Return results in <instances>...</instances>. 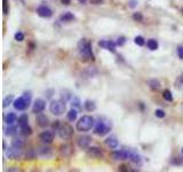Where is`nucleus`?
<instances>
[{
    "instance_id": "nucleus-41",
    "label": "nucleus",
    "mask_w": 183,
    "mask_h": 172,
    "mask_svg": "<svg viewBox=\"0 0 183 172\" xmlns=\"http://www.w3.org/2000/svg\"><path fill=\"white\" fill-rule=\"evenodd\" d=\"M177 55H179V57L181 60H183V46H179L177 47Z\"/></svg>"
},
{
    "instance_id": "nucleus-2",
    "label": "nucleus",
    "mask_w": 183,
    "mask_h": 172,
    "mask_svg": "<svg viewBox=\"0 0 183 172\" xmlns=\"http://www.w3.org/2000/svg\"><path fill=\"white\" fill-rule=\"evenodd\" d=\"M112 124L109 119H105L104 117H100L97 119V122L95 123V126H94V133L100 137H104L106 134L111 131Z\"/></svg>"
},
{
    "instance_id": "nucleus-14",
    "label": "nucleus",
    "mask_w": 183,
    "mask_h": 172,
    "mask_svg": "<svg viewBox=\"0 0 183 172\" xmlns=\"http://www.w3.org/2000/svg\"><path fill=\"white\" fill-rule=\"evenodd\" d=\"M39 139L41 140V142L45 143V145L52 143L53 140H54V133L51 132V131H44L42 133H40Z\"/></svg>"
},
{
    "instance_id": "nucleus-21",
    "label": "nucleus",
    "mask_w": 183,
    "mask_h": 172,
    "mask_svg": "<svg viewBox=\"0 0 183 172\" xmlns=\"http://www.w3.org/2000/svg\"><path fill=\"white\" fill-rule=\"evenodd\" d=\"M77 117H78V110L76 108H72L71 110H69L68 114H66V118H68V121H70V122H74L77 119Z\"/></svg>"
},
{
    "instance_id": "nucleus-39",
    "label": "nucleus",
    "mask_w": 183,
    "mask_h": 172,
    "mask_svg": "<svg viewBox=\"0 0 183 172\" xmlns=\"http://www.w3.org/2000/svg\"><path fill=\"white\" fill-rule=\"evenodd\" d=\"M133 20L137 21V22H142L143 21V15L140 13V12H136V13L133 14Z\"/></svg>"
},
{
    "instance_id": "nucleus-16",
    "label": "nucleus",
    "mask_w": 183,
    "mask_h": 172,
    "mask_svg": "<svg viewBox=\"0 0 183 172\" xmlns=\"http://www.w3.org/2000/svg\"><path fill=\"white\" fill-rule=\"evenodd\" d=\"M37 154L39 155L40 157H44V158H48L53 155V150L52 148L47 146H41L37 149Z\"/></svg>"
},
{
    "instance_id": "nucleus-47",
    "label": "nucleus",
    "mask_w": 183,
    "mask_h": 172,
    "mask_svg": "<svg viewBox=\"0 0 183 172\" xmlns=\"http://www.w3.org/2000/svg\"><path fill=\"white\" fill-rule=\"evenodd\" d=\"M79 2H81V4H83V2H86V1H87V0H78Z\"/></svg>"
},
{
    "instance_id": "nucleus-25",
    "label": "nucleus",
    "mask_w": 183,
    "mask_h": 172,
    "mask_svg": "<svg viewBox=\"0 0 183 172\" xmlns=\"http://www.w3.org/2000/svg\"><path fill=\"white\" fill-rule=\"evenodd\" d=\"M81 75H83V77L91 78V77H94L95 75H97V70H96L95 68H88V69H86Z\"/></svg>"
},
{
    "instance_id": "nucleus-35",
    "label": "nucleus",
    "mask_w": 183,
    "mask_h": 172,
    "mask_svg": "<svg viewBox=\"0 0 183 172\" xmlns=\"http://www.w3.org/2000/svg\"><path fill=\"white\" fill-rule=\"evenodd\" d=\"M14 102V95H7L5 99H4V108H6V107H8L10 103H13Z\"/></svg>"
},
{
    "instance_id": "nucleus-24",
    "label": "nucleus",
    "mask_w": 183,
    "mask_h": 172,
    "mask_svg": "<svg viewBox=\"0 0 183 172\" xmlns=\"http://www.w3.org/2000/svg\"><path fill=\"white\" fill-rule=\"evenodd\" d=\"M129 159L133 163H135V164H141V162H142L141 156L136 152H133V150H131V153H129Z\"/></svg>"
},
{
    "instance_id": "nucleus-36",
    "label": "nucleus",
    "mask_w": 183,
    "mask_h": 172,
    "mask_svg": "<svg viewBox=\"0 0 183 172\" xmlns=\"http://www.w3.org/2000/svg\"><path fill=\"white\" fill-rule=\"evenodd\" d=\"M134 43L137 45V46H143L145 44V39L142 37V36H136L134 38Z\"/></svg>"
},
{
    "instance_id": "nucleus-45",
    "label": "nucleus",
    "mask_w": 183,
    "mask_h": 172,
    "mask_svg": "<svg viewBox=\"0 0 183 172\" xmlns=\"http://www.w3.org/2000/svg\"><path fill=\"white\" fill-rule=\"evenodd\" d=\"M61 2H62L63 5H70L71 0H61Z\"/></svg>"
},
{
    "instance_id": "nucleus-29",
    "label": "nucleus",
    "mask_w": 183,
    "mask_h": 172,
    "mask_svg": "<svg viewBox=\"0 0 183 172\" xmlns=\"http://www.w3.org/2000/svg\"><path fill=\"white\" fill-rule=\"evenodd\" d=\"M174 86H175V89H179V91H183V75H180V76L175 79Z\"/></svg>"
},
{
    "instance_id": "nucleus-10",
    "label": "nucleus",
    "mask_w": 183,
    "mask_h": 172,
    "mask_svg": "<svg viewBox=\"0 0 183 172\" xmlns=\"http://www.w3.org/2000/svg\"><path fill=\"white\" fill-rule=\"evenodd\" d=\"M129 153L131 150H115L111 153V157L116 161H125V159H129Z\"/></svg>"
},
{
    "instance_id": "nucleus-38",
    "label": "nucleus",
    "mask_w": 183,
    "mask_h": 172,
    "mask_svg": "<svg viewBox=\"0 0 183 172\" xmlns=\"http://www.w3.org/2000/svg\"><path fill=\"white\" fill-rule=\"evenodd\" d=\"M14 38H15V40H16V41H23V40H24V33H23V32H21V31L16 32V33H15V36H14Z\"/></svg>"
},
{
    "instance_id": "nucleus-6",
    "label": "nucleus",
    "mask_w": 183,
    "mask_h": 172,
    "mask_svg": "<svg viewBox=\"0 0 183 172\" xmlns=\"http://www.w3.org/2000/svg\"><path fill=\"white\" fill-rule=\"evenodd\" d=\"M6 155L9 159H19L23 156V152H22V148L10 146V148L6 149Z\"/></svg>"
},
{
    "instance_id": "nucleus-18",
    "label": "nucleus",
    "mask_w": 183,
    "mask_h": 172,
    "mask_svg": "<svg viewBox=\"0 0 183 172\" xmlns=\"http://www.w3.org/2000/svg\"><path fill=\"white\" fill-rule=\"evenodd\" d=\"M17 119H19V117L16 116L15 113H8L5 116V123L7 125H14L15 123H17Z\"/></svg>"
},
{
    "instance_id": "nucleus-48",
    "label": "nucleus",
    "mask_w": 183,
    "mask_h": 172,
    "mask_svg": "<svg viewBox=\"0 0 183 172\" xmlns=\"http://www.w3.org/2000/svg\"><path fill=\"white\" fill-rule=\"evenodd\" d=\"M181 12H182V15H183V8H182V9H181Z\"/></svg>"
},
{
    "instance_id": "nucleus-40",
    "label": "nucleus",
    "mask_w": 183,
    "mask_h": 172,
    "mask_svg": "<svg viewBox=\"0 0 183 172\" xmlns=\"http://www.w3.org/2000/svg\"><path fill=\"white\" fill-rule=\"evenodd\" d=\"M116 43H117L118 46H123V45L126 43V38H125V37H119V38H117V41H116Z\"/></svg>"
},
{
    "instance_id": "nucleus-43",
    "label": "nucleus",
    "mask_w": 183,
    "mask_h": 172,
    "mask_svg": "<svg viewBox=\"0 0 183 172\" xmlns=\"http://www.w3.org/2000/svg\"><path fill=\"white\" fill-rule=\"evenodd\" d=\"M136 5H137L136 0H131V1H129V7H131V8H134Z\"/></svg>"
},
{
    "instance_id": "nucleus-4",
    "label": "nucleus",
    "mask_w": 183,
    "mask_h": 172,
    "mask_svg": "<svg viewBox=\"0 0 183 172\" xmlns=\"http://www.w3.org/2000/svg\"><path fill=\"white\" fill-rule=\"evenodd\" d=\"M49 110L55 116H62L66 110L65 101H63L62 99L61 100H52L49 103Z\"/></svg>"
},
{
    "instance_id": "nucleus-30",
    "label": "nucleus",
    "mask_w": 183,
    "mask_h": 172,
    "mask_svg": "<svg viewBox=\"0 0 183 172\" xmlns=\"http://www.w3.org/2000/svg\"><path fill=\"white\" fill-rule=\"evenodd\" d=\"M24 140L22 138H14L12 140V146L14 147H19V148H23L24 147Z\"/></svg>"
},
{
    "instance_id": "nucleus-28",
    "label": "nucleus",
    "mask_w": 183,
    "mask_h": 172,
    "mask_svg": "<svg viewBox=\"0 0 183 172\" xmlns=\"http://www.w3.org/2000/svg\"><path fill=\"white\" fill-rule=\"evenodd\" d=\"M147 47L150 51H156V50H158V41L156 39H149L147 41Z\"/></svg>"
},
{
    "instance_id": "nucleus-8",
    "label": "nucleus",
    "mask_w": 183,
    "mask_h": 172,
    "mask_svg": "<svg viewBox=\"0 0 183 172\" xmlns=\"http://www.w3.org/2000/svg\"><path fill=\"white\" fill-rule=\"evenodd\" d=\"M36 12L42 19H51L53 16V11L48 6H46V5H40V6H38Z\"/></svg>"
},
{
    "instance_id": "nucleus-20",
    "label": "nucleus",
    "mask_w": 183,
    "mask_h": 172,
    "mask_svg": "<svg viewBox=\"0 0 183 172\" xmlns=\"http://www.w3.org/2000/svg\"><path fill=\"white\" fill-rule=\"evenodd\" d=\"M148 85H149V87H150L152 91H158V89H160V86H161L160 82H159L158 79H156V78L149 79V80H148Z\"/></svg>"
},
{
    "instance_id": "nucleus-34",
    "label": "nucleus",
    "mask_w": 183,
    "mask_h": 172,
    "mask_svg": "<svg viewBox=\"0 0 183 172\" xmlns=\"http://www.w3.org/2000/svg\"><path fill=\"white\" fill-rule=\"evenodd\" d=\"M71 106H72V108H77V109H80V108H81V104H80V100H79L77 96H73V99L71 100Z\"/></svg>"
},
{
    "instance_id": "nucleus-5",
    "label": "nucleus",
    "mask_w": 183,
    "mask_h": 172,
    "mask_svg": "<svg viewBox=\"0 0 183 172\" xmlns=\"http://www.w3.org/2000/svg\"><path fill=\"white\" fill-rule=\"evenodd\" d=\"M57 133H59V137L62 140L69 141L71 140L72 137H73V128L66 123L65 124H61L59 130H57Z\"/></svg>"
},
{
    "instance_id": "nucleus-15",
    "label": "nucleus",
    "mask_w": 183,
    "mask_h": 172,
    "mask_svg": "<svg viewBox=\"0 0 183 172\" xmlns=\"http://www.w3.org/2000/svg\"><path fill=\"white\" fill-rule=\"evenodd\" d=\"M92 141V138L88 137V135H80L77 138V145H78L80 148H88L89 147V143Z\"/></svg>"
},
{
    "instance_id": "nucleus-31",
    "label": "nucleus",
    "mask_w": 183,
    "mask_h": 172,
    "mask_svg": "<svg viewBox=\"0 0 183 172\" xmlns=\"http://www.w3.org/2000/svg\"><path fill=\"white\" fill-rule=\"evenodd\" d=\"M20 128H21V134L24 135V137H29V135L32 134V128H30L29 125H25V126Z\"/></svg>"
},
{
    "instance_id": "nucleus-22",
    "label": "nucleus",
    "mask_w": 183,
    "mask_h": 172,
    "mask_svg": "<svg viewBox=\"0 0 183 172\" xmlns=\"http://www.w3.org/2000/svg\"><path fill=\"white\" fill-rule=\"evenodd\" d=\"M17 124H19L20 128H23V126H25V125H29V116L26 114L21 115L20 117H19V119H17Z\"/></svg>"
},
{
    "instance_id": "nucleus-19",
    "label": "nucleus",
    "mask_w": 183,
    "mask_h": 172,
    "mask_svg": "<svg viewBox=\"0 0 183 172\" xmlns=\"http://www.w3.org/2000/svg\"><path fill=\"white\" fill-rule=\"evenodd\" d=\"M105 145L109 147V148H111V149H116L119 146V142H118V140L115 137H110V138H108L105 140Z\"/></svg>"
},
{
    "instance_id": "nucleus-1",
    "label": "nucleus",
    "mask_w": 183,
    "mask_h": 172,
    "mask_svg": "<svg viewBox=\"0 0 183 172\" xmlns=\"http://www.w3.org/2000/svg\"><path fill=\"white\" fill-rule=\"evenodd\" d=\"M77 47H78L79 55L84 61H94V53L92 50V44L87 39H80Z\"/></svg>"
},
{
    "instance_id": "nucleus-17",
    "label": "nucleus",
    "mask_w": 183,
    "mask_h": 172,
    "mask_svg": "<svg viewBox=\"0 0 183 172\" xmlns=\"http://www.w3.org/2000/svg\"><path fill=\"white\" fill-rule=\"evenodd\" d=\"M36 122H37L38 126H40V128H46V126H48V125H49L48 117H47L45 114H42V113H39V114H37V118H36Z\"/></svg>"
},
{
    "instance_id": "nucleus-46",
    "label": "nucleus",
    "mask_w": 183,
    "mask_h": 172,
    "mask_svg": "<svg viewBox=\"0 0 183 172\" xmlns=\"http://www.w3.org/2000/svg\"><path fill=\"white\" fill-rule=\"evenodd\" d=\"M8 171H20L19 169H8Z\"/></svg>"
},
{
    "instance_id": "nucleus-23",
    "label": "nucleus",
    "mask_w": 183,
    "mask_h": 172,
    "mask_svg": "<svg viewBox=\"0 0 183 172\" xmlns=\"http://www.w3.org/2000/svg\"><path fill=\"white\" fill-rule=\"evenodd\" d=\"M73 20H74V15L70 12H65L60 16V21H62V22H71Z\"/></svg>"
},
{
    "instance_id": "nucleus-13",
    "label": "nucleus",
    "mask_w": 183,
    "mask_h": 172,
    "mask_svg": "<svg viewBox=\"0 0 183 172\" xmlns=\"http://www.w3.org/2000/svg\"><path fill=\"white\" fill-rule=\"evenodd\" d=\"M60 154L64 157H70L73 154V147L70 143H62L60 146Z\"/></svg>"
},
{
    "instance_id": "nucleus-44",
    "label": "nucleus",
    "mask_w": 183,
    "mask_h": 172,
    "mask_svg": "<svg viewBox=\"0 0 183 172\" xmlns=\"http://www.w3.org/2000/svg\"><path fill=\"white\" fill-rule=\"evenodd\" d=\"M53 92H54V89H49V91H47V92H46V94H47V98H48V99H51V98H52L53 94H51V93H53Z\"/></svg>"
},
{
    "instance_id": "nucleus-12",
    "label": "nucleus",
    "mask_w": 183,
    "mask_h": 172,
    "mask_svg": "<svg viewBox=\"0 0 183 172\" xmlns=\"http://www.w3.org/2000/svg\"><path fill=\"white\" fill-rule=\"evenodd\" d=\"M46 108V101L42 100V99H37L32 106V113L34 114H39V113H42Z\"/></svg>"
},
{
    "instance_id": "nucleus-37",
    "label": "nucleus",
    "mask_w": 183,
    "mask_h": 172,
    "mask_svg": "<svg viewBox=\"0 0 183 172\" xmlns=\"http://www.w3.org/2000/svg\"><path fill=\"white\" fill-rule=\"evenodd\" d=\"M155 116H156L157 118H164V117L166 116V113L164 111L163 109H156V111H155Z\"/></svg>"
},
{
    "instance_id": "nucleus-33",
    "label": "nucleus",
    "mask_w": 183,
    "mask_h": 172,
    "mask_svg": "<svg viewBox=\"0 0 183 172\" xmlns=\"http://www.w3.org/2000/svg\"><path fill=\"white\" fill-rule=\"evenodd\" d=\"M62 100L63 101H68V100H70L71 99V92L70 91H68V89H62Z\"/></svg>"
},
{
    "instance_id": "nucleus-49",
    "label": "nucleus",
    "mask_w": 183,
    "mask_h": 172,
    "mask_svg": "<svg viewBox=\"0 0 183 172\" xmlns=\"http://www.w3.org/2000/svg\"><path fill=\"white\" fill-rule=\"evenodd\" d=\"M181 152H182V154H183V147H182V150H181Z\"/></svg>"
},
{
    "instance_id": "nucleus-32",
    "label": "nucleus",
    "mask_w": 183,
    "mask_h": 172,
    "mask_svg": "<svg viewBox=\"0 0 183 172\" xmlns=\"http://www.w3.org/2000/svg\"><path fill=\"white\" fill-rule=\"evenodd\" d=\"M163 98L168 102H172L173 101V95H172V92L170 89H165L163 92Z\"/></svg>"
},
{
    "instance_id": "nucleus-42",
    "label": "nucleus",
    "mask_w": 183,
    "mask_h": 172,
    "mask_svg": "<svg viewBox=\"0 0 183 172\" xmlns=\"http://www.w3.org/2000/svg\"><path fill=\"white\" fill-rule=\"evenodd\" d=\"M89 1H91V4H93V5H100V4H103L104 0H89Z\"/></svg>"
},
{
    "instance_id": "nucleus-9",
    "label": "nucleus",
    "mask_w": 183,
    "mask_h": 172,
    "mask_svg": "<svg viewBox=\"0 0 183 172\" xmlns=\"http://www.w3.org/2000/svg\"><path fill=\"white\" fill-rule=\"evenodd\" d=\"M87 155L89 157H92V158H102L104 156L103 150L100 147H96V146L88 147L87 148Z\"/></svg>"
},
{
    "instance_id": "nucleus-27",
    "label": "nucleus",
    "mask_w": 183,
    "mask_h": 172,
    "mask_svg": "<svg viewBox=\"0 0 183 172\" xmlns=\"http://www.w3.org/2000/svg\"><path fill=\"white\" fill-rule=\"evenodd\" d=\"M84 107H85L87 111H94L96 109V104H95V102L92 101V100H86L85 103H84Z\"/></svg>"
},
{
    "instance_id": "nucleus-7",
    "label": "nucleus",
    "mask_w": 183,
    "mask_h": 172,
    "mask_svg": "<svg viewBox=\"0 0 183 172\" xmlns=\"http://www.w3.org/2000/svg\"><path fill=\"white\" fill-rule=\"evenodd\" d=\"M13 106H14V108L16 109V110H19V111H24V110H26V109L30 107V104H29L28 101L23 98V95L20 96V98H17V99H15L13 102Z\"/></svg>"
},
{
    "instance_id": "nucleus-11",
    "label": "nucleus",
    "mask_w": 183,
    "mask_h": 172,
    "mask_svg": "<svg viewBox=\"0 0 183 172\" xmlns=\"http://www.w3.org/2000/svg\"><path fill=\"white\" fill-rule=\"evenodd\" d=\"M98 46L101 48H104L106 51H110L112 53L116 52V47H117V43L112 41V40H100L98 41Z\"/></svg>"
},
{
    "instance_id": "nucleus-26",
    "label": "nucleus",
    "mask_w": 183,
    "mask_h": 172,
    "mask_svg": "<svg viewBox=\"0 0 183 172\" xmlns=\"http://www.w3.org/2000/svg\"><path fill=\"white\" fill-rule=\"evenodd\" d=\"M17 126H15V125H9L8 128H5V134L6 135H9V137H13L15 134L17 133Z\"/></svg>"
},
{
    "instance_id": "nucleus-3",
    "label": "nucleus",
    "mask_w": 183,
    "mask_h": 172,
    "mask_svg": "<svg viewBox=\"0 0 183 172\" xmlns=\"http://www.w3.org/2000/svg\"><path fill=\"white\" fill-rule=\"evenodd\" d=\"M95 123L96 122L94 119V117H92L89 115H84L78 119L76 124V128L79 132H88L95 126Z\"/></svg>"
}]
</instances>
